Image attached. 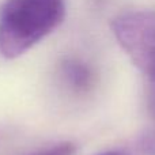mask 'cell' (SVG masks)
<instances>
[{
    "mask_svg": "<svg viewBox=\"0 0 155 155\" xmlns=\"http://www.w3.org/2000/svg\"><path fill=\"white\" fill-rule=\"evenodd\" d=\"M64 16V0H7L0 10V53L7 59L23 54Z\"/></svg>",
    "mask_w": 155,
    "mask_h": 155,
    "instance_id": "6da1fadb",
    "label": "cell"
},
{
    "mask_svg": "<svg viewBox=\"0 0 155 155\" xmlns=\"http://www.w3.org/2000/svg\"><path fill=\"white\" fill-rule=\"evenodd\" d=\"M113 34L129 59L155 86V11H129L112 22Z\"/></svg>",
    "mask_w": 155,
    "mask_h": 155,
    "instance_id": "7a4b0ae2",
    "label": "cell"
},
{
    "mask_svg": "<svg viewBox=\"0 0 155 155\" xmlns=\"http://www.w3.org/2000/svg\"><path fill=\"white\" fill-rule=\"evenodd\" d=\"M61 74L67 84L78 93H86L94 84V74L86 63L67 59L61 64Z\"/></svg>",
    "mask_w": 155,
    "mask_h": 155,
    "instance_id": "3957f363",
    "label": "cell"
},
{
    "mask_svg": "<svg viewBox=\"0 0 155 155\" xmlns=\"http://www.w3.org/2000/svg\"><path fill=\"white\" fill-rule=\"evenodd\" d=\"M139 148L143 155H155V123L142 135Z\"/></svg>",
    "mask_w": 155,
    "mask_h": 155,
    "instance_id": "277c9868",
    "label": "cell"
},
{
    "mask_svg": "<svg viewBox=\"0 0 155 155\" xmlns=\"http://www.w3.org/2000/svg\"><path fill=\"white\" fill-rule=\"evenodd\" d=\"M76 151V146L71 142H63L59 144H54L49 148L41 150L38 153H34L31 155H74Z\"/></svg>",
    "mask_w": 155,
    "mask_h": 155,
    "instance_id": "5b68a950",
    "label": "cell"
},
{
    "mask_svg": "<svg viewBox=\"0 0 155 155\" xmlns=\"http://www.w3.org/2000/svg\"><path fill=\"white\" fill-rule=\"evenodd\" d=\"M101 155H128V154L123 153V151H107V153H104Z\"/></svg>",
    "mask_w": 155,
    "mask_h": 155,
    "instance_id": "8992f818",
    "label": "cell"
}]
</instances>
